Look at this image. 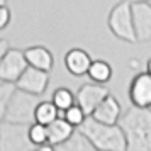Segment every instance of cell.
I'll return each instance as SVG.
<instances>
[{
    "instance_id": "8",
    "label": "cell",
    "mask_w": 151,
    "mask_h": 151,
    "mask_svg": "<svg viewBox=\"0 0 151 151\" xmlns=\"http://www.w3.org/2000/svg\"><path fill=\"white\" fill-rule=\"evenodd\" d=\"M49 83V73L44 70L34 68V66H29L24 73L21 75V78L15 82L17 88L26 90L29 93H34V95H42L46 88H48Z\"/></svg>"
},
{
    "instance_id": "20",
    "label": "cell",
    "mask_w": 151,
    "mask_h": 151,
    "mask_svg": "<svg viewBox=\"0 0 151 151\" xmlns=\"http://www.w3.org/2000/svg\"><path fill=\"white\" fill-rule=\"evenodd\" d=\"M63 114H65V119H66V121H68L70 124H73V126H75V127H78V126H82L83 124V121H85V119H87V112H85V110L82 109V107H80V105H78V104H75V105H71V107H70L68 110H65V112H63Z\"/></svg>"
},
{
    "instance_id": "15",
    "label": "cell",
    "mask_w": 151,
    "mask_h": 151,
    "mask_svg": "<svg viewBox=\"0 0 151 151\" xmlns=\"http://www.w3.org/2000/svg\"><path fill=\"white\" fill-rule=\"evenodd\" d=\"M55 151H97L95 146L90 143V139L82 131L76 129L71 137H68L65 143L61 144H56L55 146Z\"/></svg>"
},
{
    "instance_id": "6",
    "label": "cell",
    "mask_w": 151,
    "mask_h": 151,
    "mask_svg": "<svg viewBox=\"0 0 151 151\" xmlns=\"http://www.w3.org/2000/svg\"><path fill=\"white\" fill-rule=\"evenodd\" d=\"M29 68V61L22 49H10L0 58V82H17Z\"/></svg>"
},
{
    "instance_id": "27",
    "label": "cell",
    "mask_w": 151,
    "mask_h": 151,
    "mask_svg": "<svg viewBox=\"0 0 151 151\" xmlns=\"http://www.w3.org/2000/svg\"><path fill=\"white\" fill-rule=\"evenodd\" d=\"M131 2L134 4V2H150V0H131Z\"/></svg>"
},
{
    "instance_id": "16",
    "label": "cell",
    "mask_w": 151,
    "mask_h": 151,
    "mask_svg": "<svg viewBox=\"0 0 151 151\" xmlns=\"http://www.w3.org/2000/svg\"><path fill=\"white\" fill-rule=\"evenodd\" d=\"M88 78L95 83H109L112 78V66L104 60H93L88 70Z\"/></svg>"
},
{
    "instance_id": "14",
    "label": "cell",
    "mask_w": 151,
    "mask_h": 151,
    "mask_svg": "<svg viewBox=\"0 0 151 151\" xmlns=\"http://www.w3.org/2000/svg\"><path fill=\"white\" fill-rule=\"evenodd\" d=\"M48 132H49V143L56 146V144L65 143L68 137H71V134L75 132V126L70 124L65 117H58L48 126Z\"/></svg>"
},
{
    "instance_id": "3",
    "label": "cell",
    "mask_w": 151,
    "mask_h": 151,
    "mask_svg": "<svg viewBox=\"0 0 151 151\" xmlns=\"http://www.w3.org/2000/svg\"><path fill=\"white\" fill-rule=\"evenodd\" d=\"M39 95L29 93L26 90L17 88L9 102L7 109L0 114V121L14 124H34L36 122V109L39 105Z\"/></svg>"
},
{
    "instance_id": "28",
    "label": "cell",
    "mask_w": 151,
    "mask_h": 151,
    "mask_svg": "<svg viewBox=\"0 0 151 151\" xmlns=\"http://www.w3.org/2000/svg\"><path fill=\"white\" fill-rule=\"evenodd\" d=\"M32 151H37V150H32Z\"/></svg>"
},
{
    "instance_id": "17",
    "label": "cell",
    "mask_w": 151,
    "mask_h": 151,
    "mask_svg": "<svg viewBox=\"0 0 151 151\" xmlns=\"http://www.w3.org/2000/svg\"><path fill=\"white\" fill-rule=\"evenodd\" d=\"M58 114H60V109L55 105L53 100H41L36 109V122L49 126L55 119H58Z\"/></svg>"
},
{
    "instance_id": "2",
    "label": "cell",
    "mask_w": 151,
    "mask_h": 151,
    "mask_svg": "<svg viewBox=\"0 0 151 151\" xmlns=\"http://www.w3.org/2000/svg\"><path fill=\"white\" fill-rule=\"evenodd\" d=\"M78 131H82L90 139V143L95 146L97 151H126L127 141L122 127L119 124H104L100 121L88 116L83 121L82 126H78Z\"/></svg>"
},
{
    "instance_id": "24",
    "label": "cell",
    "mask_w": 151,
    "mask_h": 151,
    "mask_svg": "<svg viewBox=\"0 0 151 151\" xmlns=\"http://www.w3.org/2000/svg\"><path fill=\"white\" fill-rule=\"evenodd\" d=\"M37 151H55V144H51L48 141V143L41 144V146H37Z\"/></svg>"
},
{
    "instance_id": "23",
    "label": "cell",
    "mask_w": 151,
    "mask_h": 151,
    "mask_svg": "<svg viewBox=\"0 0 151 151\" xmlns=\"http://www.w3.org/2000/svg\"><path fill=\"white\" fill-rule=\"evenodd\" d=\"M10 46H9V41L7 39H0V58H2V56H5L9 53V51H10Z\"/></svg>"
},
{
    "instance_id": "7",
    "label": "cell",
    "mask_w": 151,
    "mask_h": 151,
    "mask_svg": "<svg viewBox=\"0 0 151 151\" xmlns=\"http://www.w3.org/2000/svg\"><path fill=\"white\" fill-rule=\"evenodd\" d=\"M109 93L110 92L105 83H95V82L85 83L76 92V104L87 112V116H92L93 110L99 107V104Z\"/></svg>"
},
{
    "instance_id": "19",
    "label": "cell",
    "mask_w": 151,
    "mask_h": 151,
    "mask_svg": "<svg viewBox=\"0 0 151 151\" xmlns=\"http://www.w3.org/2000/svg\"><path fill=\"white\" fill-rule=\"evenodd\" d=\"M29 136H31V141L36 144V146H41V144L48 143L49 141V132H48V126L39 122H34L29 126Z\"/></svg>"
},
{
    "instance_id": "26",
    "label": "cell",
    "mask_w": 151,
    "mask_h": 151,
    "mask_svg": "<svg viewBox=\"0 0 151 151\" xmlns=\"http://www.w3.org/2000/svg\"><path fill=\"white\" fill-rule=\"evenodd\" d=\"M4 5H7V0H0V7H4Z\"/></svg>"
},
{
    "instance_id": "5",
    "label": "cell",
    "mask_w": 151,
    "mask_h": 151,
    "mask_svg": "<svg viewBox=\"0 0 151 151\" xmlns=\"http://www.w3.org/2000/svg\"><path fill=\"white\" fill-rule=\"evenodd\" d=\"M37 148L29 136V124L0 121V151H32Z\"/></svg>"
},
{
    "instance_id": "1",
    "label": "cell",
    "mask_w": 151,
    "mask_h": 151,
    "mask_svg": "<svg viewBox=\"0 0 151 151\" xmlns=\"http://www.w3.org/2000/svg\"><path fill=\"white\" fill-rule=\"evenodd\" d=\"M119 126L122 127L127 141L126 151H151V110L131 105L121 116Z\"/></svg>"
},
{
    "instance_id": "25",
    "label": "cell",
    "mask_w": 151,
    "mask_h": 151,
    "mask_svg": "<svg viewBox=\"0 0 151 151\" xmlns=\"http://www.w3.org/2000/svg\"><path fill=\"white\" fill-rule=\"evenodd\" d=\"M146 71H148V73H151V58L148 60V63H146Z\"/></svg>"
},
{
    "instance_id": "4",
    "label": "cell",
    "mask_w": 151,
    "mask_h": 151,
    "mask_svg": "<svg viewBox=\"0 0 151 151\" xmlns=\"http://www.w3.org/2000/svg\"><path fill=\"white\" fill-rule=\"evenodd\" d=\"M107 26H109V31L117 39L126 42H137L131 0H121L119 4L112 7V10L107 15Z\"/></svg>"
},
{
    "instance_id": "22",
    "label": "cell",
    "mask_w": 151,
    "mask_h": 151,
    "mask_svg": "<svg viewBox=\"0 0 151 151\" xmlns=\"http://www.w3.org/2000/svg\"><path fill=\"white\" fill-rule=\"evenodd\" d=\"M10 21H12V12H10L9 5L0 7V29H5L10 24Z\"/></svg>"
},
{
    "instance_id": "12",
    "label": "cell",
    "mask_w": 151,
    "mask_h": 151,
    "mask_svg": "<svg viewBox=\"0 0 151 151\" xmlns=\"http://www.w3.org/2000/svg\"><path fill=\"white\" fill-rule=\"evenodd\" d=\"M92 61L93 60L90 58L88 53L85 49H80V48L70 49L68 53L65 55V66H66V70H68L71 75H75V76L87 75Z\"/></svg>"
},
{
    "instance_id": "29",
    "label": "cell",
    "mask_w": 151,
    "mask_h": 151,
    "mask_svg": "<svg viewBox=\"0 0 151 151\" xmlns=\"http://www.w3.org/2000/svg\"><path fill=\"white\" fill-rule=\"evenodd\" d=\"M150 4H151V0H150Z\"/></svg>"
},
{
    "instance_id": "18",
    "label": "cell",
    "mask_w": 151,
    "mask_h": 151,
    "mask_svg": "<svg viewBox=\"0 0 151 151\" xmlns=\"http://www.w3.org/2000/svg\"><path fill=\"white\" fill-rule=\"evenodd\" d=\"M51 100H53L55 105L60 109V112H65V110H68L71 105L76 104V95H73L71 90L61 87V88H56L55 92H53Z\"/></svg>"
},
{
    "instance_id": "21",
    "label": "cell",
    "mask_w": 151,
    "mask_h": 151,
    "mask_svg": "<svg viewBox=\"0 0 151 151\" xmlns=\"http://www.w3.org/2000/svg\"><path fill=\"white\" fill-rule=\"evenodd\" d=\"M15 90H17V85L14 82H2V85H0V114L7 109Z\"/></svg>"
},
{
    "instance_id": "10",
    "label": "cell",
    "mask_w": 151,
    "mask_h": 151,
    "mask_svg": "<svg viewBox=\"0 0 151 151\" xmlns=\"http://www.w3.org/2000/svg\"><path fill=\"white\" fill-rule=\"evenodd\" d=\"M132 19L137 42L151 41V4L150 2H134L132 4Z\"/></svg>"
},
{
    "instance_id": "11",
    "label": "cell",
    "mask_w": 151,
    "mask_h": 151,
    "mask_svg": "<svg viewBox=\"0 0 151 151\" xmlns=\"http://www.w3.org/2000/svg\"><path fill=\"white\" fill-rule=\"evenodd\" d=\"M122 116V110H121V104L114 95H107L102 102L99 104V107L93 110L92 117L100 121L104 124H119Z\"/></svg>"
},
{
    "instance_id": "13",
    "label": "cell",
    "mask_w": 151,
    "mask_h": 151,
    "mask_svg": "<svg viewBox=\"0 0 151 151\" xmlns=\"http://www.w3.org/2000/svg\"><path fill=\"white\" fill-rule=\"evenodd\" d=\"M26 53V58L29 61V66H34V68L44 70V71H51L53 68V55L48 48L44 46H31V48L24 49Z\"/></svg>"
},
{
    "instance_id": "9",
    "label": "cell",
    "mask_w": 151,
    "mask_h": 151,
    "mask_svg": "<svg viewBox=\"0 0 151 151\" xmlns=\"http://www.w3.org/2000/svg\"><path fill=\"white\" fill-rule=\"evenodd\" d=\"M129 99L132 105L150 109L151 107V73H148V71L137 73L131 80Z\"/></svg>"
}]
</instances>
